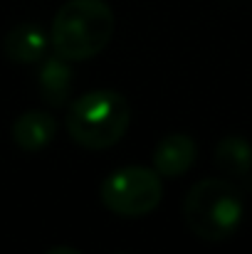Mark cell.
I'll return each mask as SVG.
<instances>
[{
	"mask_svg": "<svg viewBox=\"0 0 252 254\" xmlns=\"http://www.w3.org/2000/svg\"><path fill=\"white\" fill-rule=\"evenodd\" d=\"M116 17L106 0H67L52 17L50 47L67 62H86L106 50Z\"/></svg>",
	"mask_w": 252,
	"mask_h": 254,
	"instance_id": "cell-1",
	"label": "cell"
},
{
	"mask_svg": "<svg viewBox=\"0 0 252 254\" xmlns=\"http://www.w3.org/2000/svg\"><path fill=\"white\" fill-rule=\"evenodd\" d=\"M131 124V106L116 89H94L70 104L65 128L75 143L86 151L116 146Z\"/></svg>",
	"mask_w": 252,
	"mask_h": 254,
	"instance_id": "cell-2",
	"label": "cell"
},
{
	"mask_svg": "<svg viewBox=\"0 0 252 254\" xmlns=\"http://www.w3.org/2000/svg\"><path fill=\"white\" fill-rule=\"evenodd\" d=\"M245 217V200L230 178H205L195 183L183 200V220L188 230L205 242L233 237Z\"/></svg>",
	"mask_w": 252,
	"mask_h": 254,
	"instance_id": "cell-3",
	"label": "cell"
},
{
	"mask_svg": "<svg viewBox=\"0 0 252 254\" xmlns=\"http://www.w3.org/2000/svg\"><path fill=\"white\" fill-rule=\"evenodd\" d=\"M104 207L121 217H144L164 197L161 175L146 166H124L109 173L99 188Z\"/></svg>",
	"mask_w": 252,
	"mask_h": 254,
	"instance_id": "cell-4",
	"label": "cell"
},
{
	"mask_svg": "<svg viewBox=\"0 0 252 254\" xmlns=\"http://www.w3.org/2000/svg\"><path fill=\"white\" fill-rule=\"evenodd\" d=\"M198 161V143L188 133H168L164 136L151 156V168L161 178H178L185 175Z\"/></svg>",
	"mask_w": 252,
	"mask_h": 254,
	"instance_id": "cell-5",
	"label": "cell"
},
{
	"mask_svg": "<svg viewBox=\"0 0 252 254\" xmlns=\"http://www.w3.org/2000/svg\"><path fill=\"white\" fill-rule=\"evenodd\" d=\"M12 143L25 153L45 151L57 136V119L50 111L30 109L12 121Z\"/></svg>",
	"mask_w": 252,
	"mask_h": 254,
	"instance_id": "cell-6",
	"label": "cell"
},
{
	"mask_svg": "<svg viewBox=\"0 0 252 254\" xmlns=\"http://www.w3.org/2000/svg\"><path fill=\"white\" fill-rule=\"evenodd\" d=\"M47 47H50L47 32L40 25H32V22L15 25L5 35V40H2L5 55L12 62H20V64H35V62H40L47 55Z\"/></svg>",
	"mask_w": 252,
	"mask_h": 254,
	"instance_id": "cell-7",
	"label": "cell"
},
{
	"mask_svg": "<svg viewBox=\"0 0 252 254\" xmlns=\"http://www.w3.org/2000/svg\"><path fill=\"white\" fill-rule=\"evenodd\" d=\"M72 62H67L60 55L52 57H42L40 60V74H37V84H40V94L50 106H62L70 99L72 91Z\"/></svg>",
	"mask_w": 252,
	"mask_h": 254,
	"instance_id": "cell-8",
	"label": "cell"
},
{
	"mask_svg": "<svg viewBox=\"0 0 252 254\" xmlns=\"http://www.w3.org/2000/svg\"><path fill=\"white\" fill-rule=\"evenodd\" d=\"M215 166L228 178H248L252 173V146L243 136H225L215 146Z\"/></svg>",
	"mask_w": 252,
	"mask_h": 254,
	"instance_id": "cell-9",
	"label": "cell"
},
{
	"mask_svg": "<svg viewBox=\"0 0 252 254\" xmlns=\"http://www.w3.org/2000/svg\"><path fill=\"white\" fill-rule=\"evenodd\" d=\"M45 254H80L75 247H67V245H60V247H50Z\"/></svg>",
	"mask_w": 252,
	"mask_h": 254,
	"instance_id": "cell-10",
	"label": "cell"
}]
</instances>
